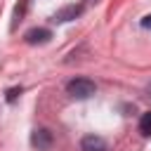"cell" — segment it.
<instances>
[{
    "label": "cell",
    "mask_w": 151,
    "mask_h": 151,
    "mask_svg": "<svg viewBox=\"0 0 151 151\" xmlns=\"http://www.w3.org/2000/svg\"><path fill=\"white\" fill-rule=\"evenodd\" d=\"M66 92L73 97V99H87L97 92V85L90 80V78H73L66 83Z\"/></svg>",
    "instance_id": "6da1fadb"
},
{
    "label": "cell",
    "mask_w": 151,
    "mask_h": 151,
    "mask_svg": "<svg viewBox=\"0 0 151 151\" xmlns=\"http://www.w3.org/2000/svg\"><path fill=\"white\" fill-rule=\"evenodd\" d=\"M52 142H54V137H52V132L47 127H35L31 132V146L38 149V151H50Z\"/></svg>",
    "instance_id": "7a4b0ae2"
},
{
    "label": "cell",
    "mask_w": 151,
    "mask_h": 151,
    "mask_svg": "<svg viewBox=\"0 0 151 151\" xmlns=\"http://www.w3.org/2000/svg\"><path fill=\"white\" fill-rule=\"evenodd\" d=\"M24 38H26L28 45H45V42H50L52 31H50V28H31Z\"/></svg>",
    "instance_id": "3957f363"
},
{
    "label": "cell",
    "mask_w": 151,
    "mask_h": 151,
    "mask_svg": "<svg viewBox=\"0 0 151 151\" xmlns=\"http://www.w3.org/2000/svg\"><path fill=\"white\" fill-rule=\"evenodd\" d=\"M80 151H106V142L99 134H87L80 142Z\"/></svg>",
    "instance_id": "277c9868"
},
{
    "label": "cell",
    "mask_w": 151,
    "mask_h": 151,
    "mask_svg": "<svg viewBox=\"0 0 151 151\" xmlns=\"http://www.w3.org/2000/svg\"><path fill=\"white\" fill-rule=\"evenodd\" d=\"M80 14H83V5H68L54 14V21H71V19H78Z\"/></svg>",
    "instance_id": "5b68a950"
},
{
    "label": "cell",
    "mask_w": 151,
    "mask_h": 151,
    "mask_svg": "<svg viewBox=\"0 0 151 151\" xmlns=\"http://www.w3.org/2000/svg\"><path fill=\"white\" fill-rule=\"evenodd\" d=\"M139 132H142L144 137L151 134V111L142 113V118H139Z\"/></svg>",
    "instance_id": "8992f818"
},
{
    "label": "cell",
    "mask_w": 151,
    "mask_h": 151,
    "mask_svg": "<svg viewBox=\"0 0 151 151\" xmlns=\"http://www.w3.org/2000/svg\"><path fill=\"white\" fill-rule=\"evenodd\" d=\"M19 94H21V87H12V90H7V97H5V99H7L9 104H12V101H14V99H17Z\"/></svg>",
    "instance_id": "52a82bcc"
},
{
    "label": "cell",
    "mask_w": 151,
    "mask_h": 151,
    "mask_svg": "<svg viewBox=\"0 0 151 151\" xmlns=\"http://www.w3.org/2000/svg\"><path fill=\"white\" fill-rule=\"evenodd\" d=\"M142 26H144V28H149V31H151V14H146V17H144V19H142Z\"/></svg>",
    "instance_id": "ba28073f"
}]
</instances>
